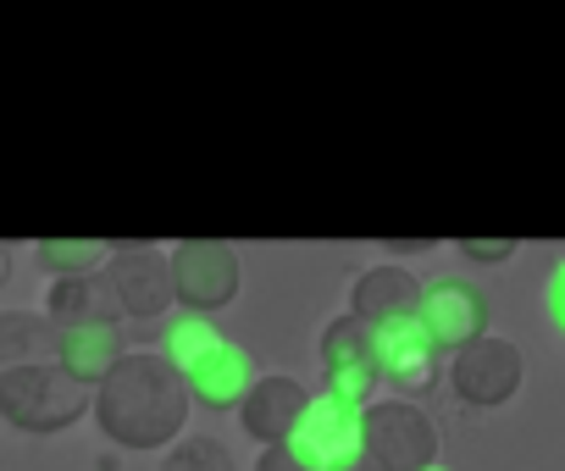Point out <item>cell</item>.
Wrapping results in <instances>:
<instances>
[{
  "mask_svg": "<svg viewBox=\"0 0 565 471\" xmlns=\"http://www.w3.org/2000/svg\"><path fill=\"white\" fill-rule=\"evenodd\" d=\"M438 421L416 399H372L361 410V454L377 471H427L438 465Z\"/></svg>",
  "mask_w": 565,
  "mask_h": 471,
  "instance_id": "3",
  "label": "cell"
},
{
  "mask_svg": "<svg viewBox=\"0 0 565 471\" xmlns=\"http://www.w3.org/2000/svg\"><path fill=\"white\" fill-rule=\"evenodd\" d=\"M249 383H255V361H249V350L233 344V339H222L205 361H194V366L183 372V394H189V405H200V410H238V399L249 394Z\"/></svg>",
  "mask_w": 565,
  "mask_h": 471,
  "instance_id": "11",
  "label": "cell"
},
{
  "mask_svg": "<svg viewBox=\"0 0 565 471\" xmlns=\"http://www.w3.org/2000/svg\"><path fill=\"white\" fill-rule=\"evenodd\" d=\"M306 399H311V394H306L300 377L266 372V377H255L249 394L238 399V421H244V432H249L260 449H266V443H289V432H295Z\"/></svg>",
  "mask_w": 565,
  "mask_h": 471,
  "instance_id": "10",
  "label": "cell"
},
{
  "mask_svg": "<svg viewBox=\"0 0 565 471\" xmlns=\"http://www.w3.org/2000/svg\"><path fill=\"white\" fill-rule=\"evenodd\" d=\"M416 322H422V333L433 339L438 355H455L460 344H471V339L488 333L493 306H488V295H482L477 283H466V278H433V283H422V295H416Z\"/></svg>",
  "mask_w": 565,
  "mask_h": 471,
  "instance_id": "6",
  "label": "cell"
},
{
  "mask_svg": "<svg viewBox=\"0 0 565 471\" xmlns=\"http://www.w3.org/2000/svg\"><path fill=\"white\" fill-rule=\"evenodd\" d=\"M427 471H449V465H427Z\"/></svg>",
  "mask_w": 565,
  "mask_h": 471,
  "instance_id": "26",
  "label": "cell"
},
{
  "mask_svg": "<svg viewBox=\"0 0 565 471\" xmlns=\"http://www.w3.org/2000/svg\"><path fill=\"white\" fill-rule=\"evenodd\" d=\"M543 311H548V328L565 333V267L548 272V283H543Z\"/></svg>",
  "mask_w": 565,
  "mask_h": 471,
  "instance_id": "21",
  "label": "cell"
},
{
  "mask_svg": "<svg viewBox=\"0 0 565 471\" xmlns=\"http://www.w3.org/2000/svg\"><path fill=\"white\" fill-rule=\"evenodd\" d=\"M45 322L51 328H89V322H122L100 272L89 278H56L51 295H45Z\"/></svg>",
  "mask_w": 565,
  "mask_h": 471,
  "instance_id": "14",
  "label": "cell"
},
{
  "mask_svg": "<svg viewBox=\"0 0 565 471\" xmlns=\"http://www.w3.org/2000/svg\"><path fill=\"white\" fill-rule=\"evenodd\" d=\"M255 471H311V465H306L289 443H266V449H260V460H255Z\"/></svg>",
  "mask_w": 565,
  "mask_h": 471,
  "instance_id": "22",
  "label": "cell"
},
{
  "mask_svg": "<svg viewBox=\"0 0 565 471\" xmlns=\"http://www.w3.org/2000/svg\"><path fill=\"white\" fill-rule=\"evenodd\" d=\"M89 416V388H78L56 361H18L0 366V421L18 432H62Z\"/></svg>",
  "mask_w": 565,
  "mask_h": 471,
  "instance_id": "2",
  "label": "cell"
},
{
  "mask_svg": "<svg viewBox=\"0 0 565 471\" xmlns=\"http://www.w3.org/2000/svg\"><path fill=\"white\" fill-rule=\"evenodd\" d=\"M372 366H377V383L422 394L438 377V350H433V339L422 333L416 317H394V322L372 328Z\"/></svg>",
  "mask_w": 565,
  "mask_h": 471,
  "instance_id": "9",
  "label": "cell"
},
{
  "mask_svg": "<svg viewBox=\"0 0 565 471\" xmlns=\"http://www.w3.org/2000/svg\"><path fill=\"white\" fill-rule=\"evenodd\" d=\"M455 250H460L466 261H477V267H504L521 245H515V239H455Z\"/></svg>",
  "mask_w": 565,
  "mask_h": 471,
  "instance_id": "20",
  "label": "cell"
},
{
  "mask_svg": "<svg viewBox=\"0 0 565 471\" xmlns=\"http://www.w3.org/2000/svg\"><path fill=\"white\" fill-rule=\"evenodd\" d=\"M7 278H12V250L0 245V289H7Z\"/></svg>",
  "mask_w": 565,
  "mask_h": 471,
  "instance_id": "24",
  "label": "cell"
},
{
  "mask_svg": "<svg viewBox=\"0 0 565 471\" xmlns=\"http://www.w3.org/2000/svg\"><path fill=\"white\" fill-rule=\"evenodd\" d=\"M51 361L78 383V388H95L117 361H122V328L117 322H89V328H56L51 339Z\"/></svg>",
  "mask_w": 565,
  "mask_h": 471,
  "instance_id": "13",
  "label": "cell"
},
{
  "mask_svg": "<svg viewBox=\"0 0 565 471\" xmlns=\"http://www.w3.org/2000/svg\"><path fill=\"white\" fill-rule=\"evenodd\" d=\"M34 250H40V267H45L51 278H89V272H100L106 256H111L106 239H40Z\"/></svg>",
  "mask_w": 565,
  "mask_h": 471,
  "instance_id": "17",
  "label": "cell"
},
{
  "mask_svg": "<svg viewBox=\"0 0 565 471\" xmlns=\"http://www.w3.org/2000/svg\"><path fill=\"white\" fill-rule=\"evenodd\" d=\"M289 449L311 465V471H339L361 454V405H344L333 394H311L295 432H289Z\"/></svg>",
  "mask_w": 565,
  "mask_h": 471,
  "instance_id": "8",
  "label": "cell"
},
{
  "mask_svg": "<svg viewBox=\"0 0 565 471\" xmlns=\"http://www.w3.org/2000/svg\"><path fill=\"white\" fill-rule=\"evenodd\" d=\"M339 471H377V465H372L366 454H355V460H350V465H339Z\"/></svg>",
  "mask_w": 565,
  "mask_h": 471,
  "instance_id": "25",
  "label": "cell"
},
{
  "mask_svg": "<svg viewBox=\"0 0 565 471\" xmlns=\"http://www.w3.org/2000/svg\"><path fill=\"white\" fill-rule=\"evenodd\" d=\"M34 339H56V328L45 317H29V311H7V317H0V361H7V366L40 361L34 355Z\"/></svg>",
  "mask_w": 565,
  "mask_h": 471,
  "instance_id": "19",
  "label": "cell"
},
{
  "mask_svg": "<svg viewBox=\"0 0 565 471\" xmlns=\"http://www.w3.org/2000/svg\"><path fill=\"white\" fill-rule=\"evenodd\" d=\"M383 250H394V256H422V250H433V239H388Z\"/></svg>",
  "mask_w": 565,
  "mask_h": 471,
  "instance_id": "23",
  "label": "cell"
},
{
  "mask_svg": "<svg viewBox=\"0 0 565 471\" xmlns=\"http://www.w3.org/2000/svg\"><path fill=\"white\" fill-rule=\"evenodd\" d=\"M161 471H238L233 465V449L211 432H194V438H178L161 460Z\"/></svg>",
  "mask_w": 565,
  "mask_h": 471,
  "instance_id": "18",
  "label": "cell"
},
{
  "mask_svg": "<svg viewBox=\"0 0 565 471\" xmlns=\"http://www.w3.org/2000/svg\"><path fill=\"white\" fill-rule=\"evenodd\" d=\"M189 410L194 405L183 394V377L156 350H122V361L89 388L95 427L134 454H156L178 443L189 427Z\"/></svg>",
  "mask_w": 565,
  "mask_h": 471,
  "instance_id": "1",
  "label": "cell"
},
{
  "mask_svg": "<svg viewBox=\"0 0 565 471\" xmlns=\"http://www.w3.org/2000/svg\"><path fill=\"white\" fill-rule=\"evenodd\" d=\"M416 295H422V278L399 261H383L350 283V317L366 328H383L394 317H416Z\"/></svg>",
  "mask_w": 565,
  "mask_h": 471,
  "instance_id": "12",
  "label": "cell"
},
{
  "mask_svg": "<svg viewBox=\"0 0 565 471\" xmlns=\"http://www.w3.org/2000/svg\"><path fill=\"white\" fill-rule=\"evenodd\" d=\"M167 278H172V300L189 317H216L238 300L244 267L227 239H183L167 256Z\"/></svg>",
  "mask_w": 565,
  "mask_h": 471,
  "instance_id": "4",
  "label": "cell"
},
{
  "mask_svg": "<svg viewBox=\"0 0 565 471\" xmlns=\"http://www.w3.org/2000/svg\"><path fill=\"white\" fill-rule=\"evenodd\" d=\"M322 372H377L372 366V328L350 311L322 328Z\"/></svg>",
  "mask_w": 565,
  "mask_h": 471,
  "instance_id": "15",
  "label": "cell"
},
{
  "mask_svg": "<svg viewBox=\"0 0 565 471\" xmlns=\"http://www.w3.org/2000/svg\"><path fill=\"white\" fill-rule=\"evenodd\" d=\"M521 383H526V355H521L515 339L482 333V339H471V344H460V350L449 355V388H455L466 405H477V410L510 405V399L521 394Z\"/></svg>",
  "mask_w": 565,
  "mask_h": 471,
  "instance_id": "5",
  "label": "cell"
},
{
  "mask_svg": "<svg viewBox=\"0 0 565 471\" xmlns=\"http://www.w3.org/2000/svg\"><path fill=\"white\" fill-rule=\"evenodd\" d=\"M100 283H106L117 317H134V322H156L172 306L167 256L150 250V245H111V256L100 267Z\"/></svg>",
  "mask_w": 565,
  "mask_h": 471,
  "instance_id": "7",
  "label": "cell"
},
{
  "mask_svg": "<svg viewBox=\"0 0 565 471\" xmlns=\"http://www.w3.org/2000/svg\"><path fill=\"white\" fill-rule=\"evenodd\" d=\"M216 344H222L216 322H211V317H189V311H183V317H172V322H167V339H161V350H156V355L183 377V372H189L194 361H205Z\"/></svg>",
  "mask_w": 565,
  "mask_h": 471,
  "instance_id": "16",
  "label": "cell"
}]
</instances>
